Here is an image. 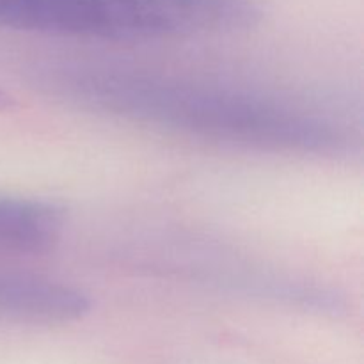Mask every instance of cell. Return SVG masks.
<instances>
[{
	"label": "cell",
	"mask_w": 364,
	"mask_h": 364,
	"mask_svg": "<svg viewBox=\"0 0 364 364\" xmlns=\"http://www.w3.org/2000/svg\"><path fill=\"white\" fill-rule=\"evenodd\" d=\"M53 96L134 123L259 151L341 156L350 128L327 112L255 89L124 68H53L39 77Z\"/></svg>",
	"instance_id": "6da1fadb"
},
{
	"label": "cell",
	"mask_w": 364,
	"mask_h": 364,
	"mask_svg": "<svg viewBox=\"0 0 364 364\" xmlns=\"http://www.w3.org/2000/svg\"><path fill=\"white\" fill-rule=\"evenodd\" d=\"M255 0H0V27L107 41L235 32L256 25Z\"/></svg>",
	"instance_id": "7a4b0ae2"
},
{
	"label": "cell",
	"mask_w": 364,
	"mask_h": 364,
	"mask_svg": "<svg viewBox=\"0 0 364 364\" xmlns=\"http://www.w3.org/2000/svg\"><path fill=\"white\" fill-rule=\"evenodd\" d=\"M91 311L78 288L34 274L0 269V320L31 326H63Z\"/></svg>",
	"instance_id": "3957f363"
},
{
	"label": "cell",
	"mask_w": 364,
	"mask_h": 364,
	"mask_svg": "<svg viewBox=\"0 0 364 364\" xmlns=\"http://www.w3.org/2000/svg\"><path fill=\"white\" fill-rule=\"evenodd\" d=\"M64 231V213L38 199L0 196V252L39 256L52 251Z\"/></svg>",
	"instance_id": "277c9868"
},
{
	"label": "cell",
	"mask_w": 364,
	"mask_h": 364,
	"mask_svg": "<svg viewBox=\"0 0 364 364\" xmlns=\"http://www.w3.org/2000/svg\"><path fill=\"white\" fill-rule=\"evenodd\" d=\"M13 107V98L0 89V110H7Z\"/></svg>",
	"instance_id": "5b68a950"
}]
</instances>
